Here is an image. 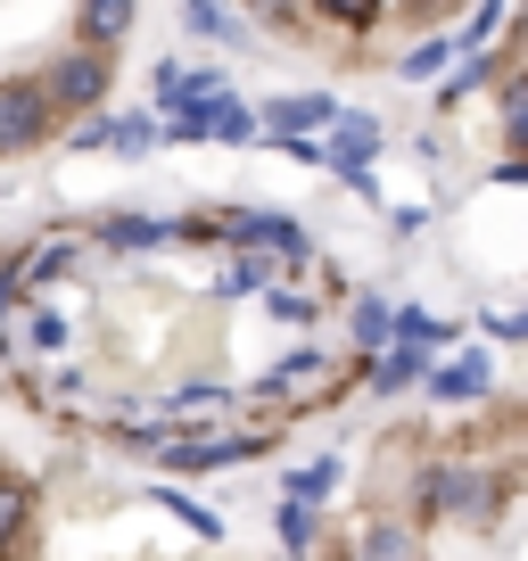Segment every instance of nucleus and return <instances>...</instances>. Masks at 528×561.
Segmentation results:
<instances>
[{"instance_id":"17","label":"nucleus","mask_w":528,"mask_h":561,"mask_svg":"<svg viewBox=\"0 0 528 561\" xmlns=\"http://www.w3.org/2000/svg\"><path fill=\"white\" fill-rule=\"evenodd\" d=\"M273 520H282V545H289V561H314V537H322V504H314V495H289V488H282Z\"/></svg>"},{"instance_id":"27","label":"nucleus","mask_w":528,"mask_h":561,"mask_svg":"<svg viewBox=\"0 0 528 561\" xmlns=\"http://www.w3.org/2000/svg\"><path fill=\"white\" fill-rule=\"evenodd\" d=\"M446 58H455V34H438V42H422V50H405V67H397V75L429 83V75H446Z\"/></svg>"},{"instance_id":"29","label":"nucleus","mask_w":528,"mask_h":561,"mask_svg":"<svg viewBox=\"0 0 528 561\" xmlns=\"http://www.w3.org/2000/svg\"><path fill=\"white\" fill-rule=\"evenodd\" d=\"M331 488H338V455H322V462H306V471H289V495H314V504H322Z\"/></svg>"},{"instance_id":"24","label":"nucleus","mask_w":528,"mask_h":561,"mask_svg":"<svg viewBox=\"0 0 528 561\" xmlns=\"http://www.w3.org/2000/svg\"><path fill=\"white\" fill-rule=\"evenodd\" d=\"M149 504H165V512H174L182 528H198V537H223V520H215L207 504H191V495H182V488H149Z\"/></svg>"},{"instance_id":"8","label":"nucleus","mask_w":528,"mask_h":561,"mask_svg":"<svg viewBox=\"0 0 528 561\" xmlns=\"http://www.w3.org/2000/svg\"><path fill=\"white\" fill-rule=\"evenodd\" d=\"M422 397L429 404H487L495 397V355L487 347H438L422 371Z\"/></svg>"},{"instance_id":"14","label":"nucleus","mask_w":528,"mask_h":561,"mask_svg":"<svg viewBox=\"0 0 528 561\" xmlns=\"http://www.w3.org/2000/svg\"><path fill=\"white\" fill-rule=\"evenodd\" d=\"M422 371H429V347H413V339H388V347L364 355L371 397H405V388H422Z\"/></svg>"},{"instance_id":"31","label":"nucleus","mask_w":528,"mask_h":561,"mask_svg":"<svg viewBox=\"0 0 528 561\" xmlns=\"http://www.w3.org/2000/svg\"><path fill=\"white\" fill-rule=\"evenodd\" d=\"M487 339L520 347V339H528V306H495V314H487Z\"/></svg>"},{"instance_id":"9","label":"nucleus","mask_w":528,"mask_h":561,"mask_svg":"<svg viewBox=\"0 0 528 561\" xmlns=\"http://www.w3.org/2000/svg\"><path fill=\"white\" fill-rule=\"evenodd\" d=\"M50 133H58V107H50V91H42L34 75L0 83V158H25V149H42Z\"/></svg>"},{"instance_id":"4","label":"nucleus","mask_w":528,"mask_h":561,"mask_svg":"<svg viewBox=\"0 0 528 561\" xmlns=\"http://www.w3.org/2000/svg\"><path fill=\"white\" fill-rule=\"evenodd\" d=\"M495 504V479L471 462H422L413 471V520H479Z\"/></svg>"},{"instance_id":"3","label":"nucleus","mask_w":528,"mask_h":561,"mask_svg":"<svg viewBox=\"0 0 528 561\" xmlns=\"http://www.w3.org/2000/svg\"><path fill=\"white\" fill-rule=\"evenodd\" d=\"M91 240L107 248V256H158V248H215L207 240V215H133V207H116V215H100L91 224Z\"/></svg>"},{"instance_id":"20","label":"nucleus","mask_w":528,"mask_h":561,"mask_svg":"<svg viewBox=\"0 0 528 561\" xmlns=\"http://www.w3.org/2000/svg\"><path fill=\"white\" fill-rule=\"evenodd\" d=\"M182 34L191 42H240V18L223 0H182Z\"/></svg>"},{"instance_id":"12","label":"nucleus","mask_w":528,"mask_h":561,"mask_svg":"<svg viewBox=\"0 0 528 561\" xmlns=\"http://www.w3.org/2000/svg\"><path fill=\"white\" fill-rule=\"evenodd\" d=\"M133 25H141V0H83L74 9V42L100 58H116L124 42H133Z\"/></svg>"},{"instance_id":"10","label":"nucleus","mask_w":528,"mask_h":561,"mask_svg":"<svg viewBox=\"0 0 528 561\" xmlns=\"http://www.w3.org/2000/svg\"><path fill=\"white\" fill-rule=\"evenodd\" d=\"M158 140H165V133H158V116H141V107H124V116H83V124L67 133V149H74V158L107 149V158H124V165H133V158H149Z\"/></svg>"},{"instance_id":"15","label":"nucleus","mask_w":528,"mask_h":561,"mask_svg":"<svg viewBox=\"0 0 528 561\" xmlns=\"http://www.w3.org/2000/svg\"><path fill=\"white\" fill-rule=\"evenodd\" d=\"M74 264H83V240H67V231H50L42 248H25L9 273H18V289H50V280H67Z\"/></svg>"},{"instance_id":"11","label":"nucleus","mask_w":528,"mask_h":561,"mask_svg":"<svg viewBox=\"0 0 528 561\" xmlns=\"http://www.w3.org/2000/svg\"><path fill=\"white\" fill-rule=\"evenodd\" d=\"M338 107H347V100H331V91H289V100L256 107V133L264 140H314V133H331Z\"/></svg>"},{"instance_id":"7","label":"nucleus","mask_w":528,"mask_h":561,"mask_svg":"<svg viewBox=\"0 0 528 561\" xmlns=\"http://www.w3.org/2000/svg\"><path fill=\"white\" fill-rule=\"evenodd\" d=\"M264 446L273 438H256V430H215V438H174V430H165L158 455H165L174 479H207V471H231V462H256Z\"/></svg>"},{"instance_id":"28","label":"nucleus","mask_w":528,"mask_h":561,"mask_svg":"<svg viewBox=\"0 0 528 561\" xmlns=\"http://www.w3.org/2000/svg\"><path fill=\"white\" fill-rule=\"evenodd\" d=\"M264 314H273V322H298V331H306V322H314L322 306L306 298V289H264Z\"/></svg>"},{"instance_id":"2","label":"nucleus","mask_w":528,"mask_h":561,"mask_svg":"<svg viewBox=\"0 0 528 561\" xmlns=\"http://www.w3.org/2000/svg\"><path fill=\"white\" fill-rule=\"evenodd\" d=\"M380 140H388V133L364 116V107H338V116H331V140H306V165H322L331 182H347L355 198H380V174H371Z\"/></svg>"},{"instance_id":"1","label":"nucleus","mask_w":528,"mask_h":561,"mask_svg":"<svg viewBox=\"0 0 528 561\" xmlns=\"http://www.w3.org/2000/svg\"><path fill=\"white\" fill-rule=\"evenodd\" d=\"M207 240L215 248H256V256H273V264H314V231L298 224V215H282V207H215L207 215Z\"/></svg>"},{"instance_id":"5","label":"nucleus","mask_w":528,"mask_h":561,"mask_svg":"<svg viewBox=\"0 0 528 561\" xmlns=\"http://www.w3.org/2000/svg\"><path fill=\"white\" fill-rule=\"evenodd\" d=\"M158 133H165V140H231V149H240V140H256V107L223 83V91H207V100L158 116Z\"/></svg>"},{"instance_id":"23","label":"nucleus","mask_w":528,"mask_h":561,"mask_svg":"<svg viewBox=\"0 0 528 561\" xmlns=\"http://www.w3.org/2000/svg\"><path fill=\"white\" fill-rule=\"evenodd\" d=\"M495 107H504V149L520 158V140H528V83L520 75H504V91H495Z\"/></svg>"},{"instance_id":"25","label":"nucleus","mask_w":528,"mask_h":561,"mask_svg":"<svg viewBox=\"0 0 528 561\" xmlns=\"http://www.w3.org/2000/svg\"><path fill=\"white\" fill-rule=\"evenodd\" d=\"M25 347L58 355V347H67V314H58V306H34V314H25Z\"/></svg>"},{"instance_id":"22","label":"nucleus","mask_w":528,"mask_h":561,"mask_svg":"<svg viewBox=\"0 0 528 561\" xmlns=\"http://www.w3.org/2000/svg\"><path fill=\"white\" fill-rule=\"evenodd\" d=\"M487 75H495V58H487V50H462V67H455V75H446V83H438V107H446V116H455V107L471 100V91L487 83Z\"/></svg>"},{"instance_id":"6","label":"nucleus","mask_w":528,"mask_h":561,"mask_svg":"<svg viewBox=\"0 0 528 561\" xmlns=\"http://www.w3.org/2000/svg\"><path fill=\"white\" fill-rule=\"evenodd\" d=\"M34 83L50 91L58 116H100V100H107V83H116V67H107L100 50H83V42H74V50H58L50 75H34Z\"/></svg>"},{"instance_id":"16","label":"nucleus","mask_w":528,"mask_h":561,"mask_svg":"<svg viewBox=\"0 0 528 561\" xmlns=\"http://www.w3.org/2000/svg\"><path fill=\"white\" fill-rule=\"evenodd\" d=\"M322 371H331V355H322V347H298V355H282V364L256 380V397H314Z\"/></svg>"},{"instance_id":"18","label":"nucleus","mask_w":528,"mask_h":561,"mask_svg":"<svg viewBox=\"0 0 528 561\" xmlns=\"http://www.w3.org/2000/svg\"><path fill=\"white\" fill-rule=\"evenodd\" d=\"M273 289V256H256V248H231L223 273H215V298H264Z\"/></svg>"},{"instance_id":"26","label":"nucleus","mask_w":528,"mask_h":561,"mask_svg":"<svg viewBox=\"0 0 528 561\" xmlns=\"http://www.w3.org/2000/svg\"><path fill=\"white\" fill-rule=\"evenodd\" d=\"M504 9H512V0H479V9H471V25L455 34V50H487V42H495V25H504Z\"/></svg>"},{"instance_id":"30","label":"nucleus","mask_w":528,"mask_h":561,"mask_svg":"<svg viewBox=\"0 0 528 561\" xmlns=\"http://www.w3.org/2000/svg\"><path fill=\"white\" fill-rule=\"evenodd\" d=\"M314 9H322L331 25H355V34H364V25L380 18V0H314Z\"/></svg>"},{"instance_id":"21","label":"nucleus","mask_w":528,"mask_h":561,"mask_svg":"<svg viewBox=\"0 0 528 561\" xmlns=\"http://www.w3.org/2000/svg\"><path fill=\"white\" fill-rule=\"evenodd\" d=\"M25 520H34V495H25V479H0V561L18 553Z\"/></svg>"},{"instance_id":"13","label":"nucleus","mask_w":528,"mask_h":561,"mask_svg":"<svg viewBox=\"0 0 528 561\" xmlns=\"http://www.w3.org/2000/svg\"><path fill=\"white\" fill-rule=\"evenodd\" d=\"M347 561H429L422 520H364L347 537Z\"/></svg>"},{"instance_id":"19","label":"nucleus","mask_w":528,"mask_h":561,"mask_svg":"<svg viewBox=\"0 0 528 561\" xmlns=\"http://www.w3.org/2000/svg\"><path fill=\"white\" fill-rule=\"evenodd\" d=\"M347 339H355V355L388 347V339H397V306H388V298H355L347 306Z\"/></svg>"}]
</instances>
